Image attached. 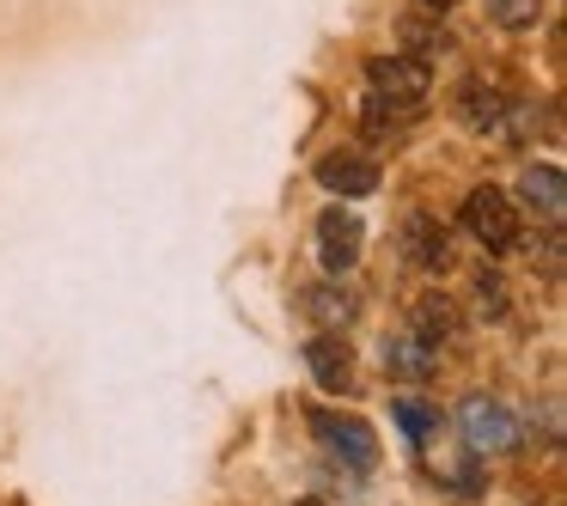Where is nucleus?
Here are the masks:
<instances>
[{"mask_svg": "<svg viewBox=\"0 0 567 506\" xmlns=\"http://www.w3.org/2000/svg\"><path fill=\"white\" fill-rule=\"evenodd\" d=\"M367 86H372L367 123L372 128H403L409 116H421V104H427L433 68H427V55H372Z\"/></svg>", "mask_w": 567, "mask_h": 506, "instance_id": "obj_1", "label": "nucleus"}, {"mask_svg": "<svg viewBox=\"0 0 567 506\" xmlns=\"http://www.w3.org/2000/svg\"><path fill=\"white\" fill-rule=\"evenodd\" d=\"M457 220H464V233L476 238L488 257H506V250H518V238H525L518 202L506 196V189H494V184H476V189H470L464 208H457Z\"/></svg>", "mask_w": 567, "mask_h": 506, "instance_id": "obj_2", "label": "nucleus"}, {"mask_svg": "<svg viewBox=\"0 0 567 506\" xmlns=\"http://www.w3.org/2000/svg\"><path fill=\"white\" fill-rule=\"evenodd\" d=\"M457 433H464V445L476 457L518 452V415L501 403V396H488V391H470L464 403H457Z\"/></svg>", "mask_w": 567, "mask_h": 506, "instance_id": "obj_3", "label": "nucleus"}, {"mask_svg": "<svg viewBox=\"0 0 567 506\" xmlns=\"http://www.w3.org/2000/svg\"><path fill=\"white\" fill-rule=\"evenodd\" d=\"M306 427L318 433V445L330 457H342L348 469H372L379 464V440H372V427L360 415H336V409H311Z\"/></svg>", "mask_w": 567, "mask_h": 506, "instance_id": "obj_4", "label": "nucleus"}, {"mask_svg": "<svg viewBox=\"0 0 567 506\" xmlns=\"http://www.w3.org/2000/svg\"><path fill=\"white\" fill-rule=\"evenodd\" d=\"M457 123H464L470 135H488V141H518L513 99L494 92L488 80H464V86H457Z\"/></svg>", "mask_w": 567, "mask_h": 506, "instance_id": "obj_5", "label": "nucleus"}, {"mask_svg": "<svg viewBox=\"0 0 567 506\" xmlns=\"http://www.w3.org/2000/svg\"><path fill=\"white\" fill-rule=\"evenodd\" d=\"M311 238H318V262L330 275H348L360 262V245H367V226L354 220V214L336 202V208L318 214V226H311Z\"/></svg>", "mask_w": 567, "mask_h": 506, "instance_id": "obj_6", "label": "nucleus"}, {"mask_svg": "<svg viewBox=\"0 0 567 506\" xmlns=\"http://www.w3.org/2000/svg\"><path fill=\"white\" fill-rule=\"evenodd\" d=\"M396 245H403V262H415V269L440 275L445 262H452V233H445L440 214H403L396 220Z\"/></svg>", "mask_w": 567, "mask_h": 506, "instance_id": "obj_7", "label": "nucleus"}, {"mask_svg": "<svg viewBox=\"0 0 567 506\" xmlns=\"http://www.w3.org/2000/svg\"><path fill=\"white\" fill-rule=\"evenodd\" d=\"M318 184L330 189V196L367 202V196H379V159H367V153H323Z\"/></svg>", "mask_w": 567, "mask_h": 506, "instance_id": "obj_8", "label": "nucleus"}, {"mask_svg": "<svg viewBox=\"0 0 567 506\" xmlns=\"http://www.w3.org/2000/svg\"><path fill=\"white\" fill-rule=\"evenodd\" d=\"M306 366H311V379H318V391H354V354H348V342L336 330H318L306 342Z\"/></svg>", "mask_w": 567, "mask_h": 506, "instance_id": "obj_9", "label": "nucleus"}, {"mask_svg": "<svg viewBox=\"0 0 567 506\" xmlns=\"http://www.w3.org/2000/svg\"><path fill=\"white\" fill-rule=\"evenodd\" d=\"M379 360H384V372H396V379L421 384V379H433V366H440V348H427L415 330H396V335H384Z\"/></svg>", "mask_w": 567, "mask_h": 506, "instance_id": "obj_10", "label": "nucleus"}, {"mask_svg": "<svg viewBox=\"0 0 567 506\" xmlns=\"http://www.w3.org/2000/svg\"><path fill=\"white\" fill-rule=\"evenodd\" d=\"M409 330L427 348H440V342H457V335H464V318H457V306L445 293H421L415 306H409Z\"/></svg>", "mask_w": 567, "mask_h": 506, "instance_id": "obj_11", "label": "nucleus"}, {"mask_svg": "<svg viewBox=\"0 0 567 506\" xmlns=\"http://www.w3.org/2000/svg\"><path fill=\"white\" fill-rule=\"evenodd\" d=\"M518 196H525V208L530 214H543V220H561V208H567V177H561V165H525V177H518Z\"/></svg>", "mask_w": 567, "mask_h": 506, "instance_id": "obj_12", "label": "nucleus"}, {"mask_svg": "<svg viewBox=\"0 0 567 506\" xmlns=\"http://www.w3.org/2000/svg\"><path fill=\"white\" fill-rule=\"evenodd\" d=\"M299 311H306L311 323H323V330H342V323L354 318V293H348V287H336V281H318V287H306V293H299Z\"/></svg>", "mask_w": 567, "mask_h": 506, "instance_id": "obj_13", "label": "nucleus"}, {"mask_svg": "<svg viewBox=\"0 0 567 506\" xmlns=\"http://www.w3.org/2000/svg\"><path fill=\"white\" fill-rule=\"evenodd\" d=\"M391 415H396V427L409 433V445H427L433 433H440V415H433L427 403H415V396H396V403H391Z\"/></svg>", "mask_w": 567, "mask_h": 506, "instance_id": "obj_14", "label": "nucleus"}, {"mask_svg": "<svg viewBox=\"0 0 567 506\" xmlns=\"http://www.w3.org/2000/svg\"><path fill=\"white\" fill-rule=\"evenodd\" d=\"M537 13H543V0H488V19L501 31H513V38L537 25Z\"/></svg>", "mask_w": 567, "mask_h": 506, "instance_id": "obj_15", "label": "nucleus"}, {"mask_svg": "<svg viewBox=\"0 0 567 506\" xmlns=\"http://www.w3.org/2000/svg\"><path fill=\"white\" fill-rule=\"evenodd\" d=\"M470 293H476V311L482 318H506V281L494 269H482L476 281H470Z\"/></svg>", "mask_w": 567, "mask_h": 506, "instance_id": "obj_16", "label": "nucleus"}, {"mask_svg": "<svg viewBox=\"0 0 567 506\" xmlns=\"http://www.w3.org/2000/svg\"><path fill=\"white\" fill-rule=\"evenodd\" d=\"M452 482H457V494H464V500H476V494H482V469L476 464H457Z\"/></svg>", "mask_w": 567, "mask_h": 506, "instance_id": "obj_17", "label": "nucleus"}, {"mask_svg": "<svg viewBox=\"0 0 567 506\" xmlns=\"http://www.w3.org/2000/svg\"><path fill=\"white\" fill-rule=\"evenodd\" d=\"M415 7H427V13H452V7H464V0H415Z\"/></svg>", "mask_w": 567, "mask_h": 506, "instance_id": "obj_18", "label": "nucleus"}, {"mask_svg": "<svg viewBox=\"0 0 567 506\" xmlns=\"http://www.w3.org/2000/svg\"><path fill=\"white\" fill-rule=\"evenodd\" d=\"M293 506H330V500H318V494H299V500Z\"/></svg>", "mask_w": 567, "mask_h": 506, "instance_id": "obj_19", "label": "nucleus"}]
</instances>
